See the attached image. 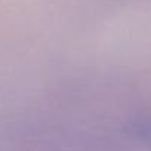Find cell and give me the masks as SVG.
Returning a JSON list of instances; mask_svg holds the SVG:
<instances>
[{
  "label": "cell",
  "mask_w": 151,
  "mask_h": 151,
  "mask_svg": "<svg viewBox=\"0 0 151 151\" xmlns=\"http://www.w3.org/2000/svg\"><path fill=\"white\" fill-rule=\"evenodd\" d=\"M116 90L13 123L0 151H151V110L129 104L126 88Z\"/></svg>",
  "instance_id": "cell-1"
}]
</instances>
